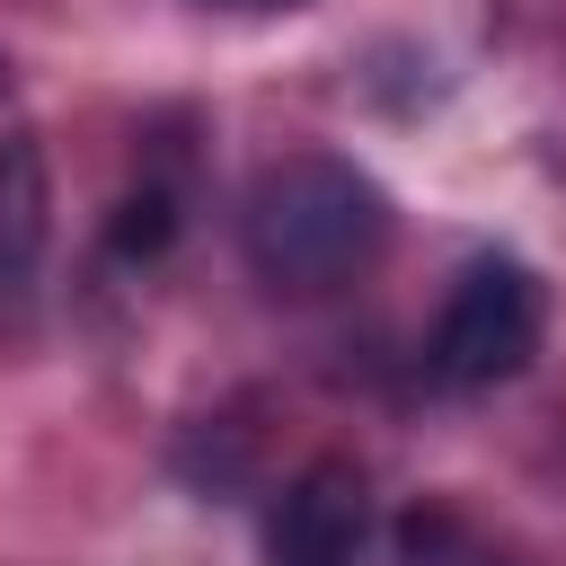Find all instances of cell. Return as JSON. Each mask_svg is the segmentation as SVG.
Masks as SVG:
<instances>
[{
    "label": "cell",
    "mask_w": 566,
    "mask_h": 566,
    "mask_svg": "<svg viewBox=\"0 0 566 566\" xmlns=\"http://www.w3.org/2000/svg\"><path fill=\"white\" fill-rule=\"evenodd\" d=\"M168 230H177V203H168V186H142V195H124V212H115V248H124V256H159V248H168Z\"/></svg>",
    "instance_id": "8992f818"
},
{
    "label": "cell",
    "mask_w": 566,
    "mask_h": 566,
    "mask_svg": "<svg viewBox=\"0 0 566 566\" xmlns=\"http://www.w3.org/2000/svg\"><path fill=\"white\" fill-rule=\"evenodd\" d=\"M53 239V177H44V142L9 133L0 142V318L18 327L35 301V265Z\"/></svg>",
    "instance_id": "277c9868"
},
{
    "label": "cell",
    "mask_w": 566,
    "mask_h": 566,
    "mask_svg": "<svg viewBox=\"0 0 566 566\" xmlns=\"http://www.w3.org/2000/svg\"><path fill=\"white\" fill-rule=\"evenodd\" d=\"M354 548H363V478H354V460H310L265 522V557L274 566H354Z\"/></svg>",
    "instance_id": "3957f363"
},
{
    "label": "cell",
    "mask_w": 566,
    "mask_h": 566,
    "mask_svg": "<svg viewBox=\"0 0 566 566\" xmlns=\"http://www.w3.org/2000/svg\"><path fill=\"white\" fill-rule=\"evenodd\" d=\"M539 327H548V301H539V274L522 256H469L460 283L442 292L433 310V336H424V363L442 389H495L513 371H531L539 354Z\"/></svg>",
    "instance_id": "7a4b0ae2"
},
{
    "label": "cell",
    "mask_w": 566,
    "mask_h": 566,
    "mask_svg": "<svg viewBox=\"0 0 566 566\" xmlns=\"http://www.w3.org/2000/svg\"><path fill=\"white\" fill-rule=\"evenodd\" d=\"M0 88H9V53H0Z\"/></svg>",
    "instance_id": "ba28073f"
},
{
    "label": "cell",
    "mask_w": 566,
    "mask_h": 566,
    "mask_svg": "<svg viewBox=\"0 0 566 566\" xmlns=\"http://www.w3.org/2000/svg\"><path fill=\"white\" fill-rule=\"evenodd\" d=\"M221 9H301V0H221Z\"/></svg>",
    "instance_id": "52a82bcc"
},
{
    "label": "cell",
    "mask_w": 566,
    "mask_h": 566,
    "mask_svg": "<svg viewBox=\"0 0 566 566\" xmlns=\"http://www.w3.org/2000/svg\"><path fill=\"white\" fill-rule=\"evenodd\" d=\"M239 248H248L256 283H274L292 301L345 292L389 248V195L336 150H292V159L256 168V186L239 203Z\"/></svg>",
    "instance_id": "6da1fadb"
},
{
    "label": "cell",
    "mask_w": 566,
    "mask_h": 566,
    "mask_svg": "<svg viewBox=\"0 0 566 566\" xmlns=\"http://www.w3.org/2000/svg\"><path fill=\"white\" fill-rule=\"evenodd\" d=\"M398 557L407 566H504L460 513H442V504H424V513H407V531H398Z\"/></svg>",
    "instance_id": "5b68a950"
}]
</instances>
